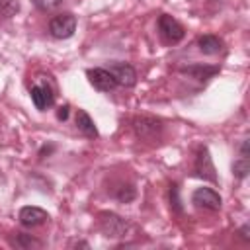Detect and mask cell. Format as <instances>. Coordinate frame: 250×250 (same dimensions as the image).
<instances>
[{
    "label": "cell",
    "instance_id": "obj_1",
    "mask_svg": "<svg viewBox=\"0 0 250 250\" xmlns=\"http://www.w3.org/2000/svg\"><path fill=\"white\" fill-rule=\"evenodd\" d=\"M162 121L158 117L152 115H137L133 119V131L139 139L148 141V143H156L162 135Z\"/></svg>",
    "mask_w": 250,
    "mask_h": 250
},
{
    "label": "cell",
    "instance_id": "obj_2",
    "mask_svg": "<svg viewBox=\"0 0 250 250\" xmlns=\"http://www.w3.org/2000/svg\"><path fill=\"white\" fill-rule=\"evenodd\" d=\"M98 225H100V230L104 232V236H107V238H121L129 230V223L111 211H102L98 215Z\"/></svg>",
    "mask_w": 250,
    "mask_h": 250
},
{
    "label": "cell",
    "instance_id": "obj_3",
    "mask_svg": "<svg viewBox=\"0 0 250 250\" xmlns=\"http://www.w3.org/2000/svg\"><path fill=\"white\" fill-rule=\"evenodd\" d=\"M158 33H160V37L164 39V43H168V45H176V43H180L184 37H186V29H184V25L174 18V16H170V14H162L160 18H158Z\"/></svg>",
    "mask_w": 250,
    "mask_h": 250
},
{
    "label": "cell",
    "instance_id": "obj_4",
    "mask_svg": "<svg viewBox=\"0 0 250 250\" xmlns=\"http://www.w3.org/2000/svg\"><path fill=\"white\" fill-rule=\"evenodd\" d=\"M76 31V18L72 14H57L49 21V33L55 39H68Z\"/></svg>",
    "mask_w": 250,
    "mask_h": 250
},
{
    "label": "cell",
    "instance_id": "obj_5",
    "mask_svg": "<svg viewBox=\"0 0 250 250\" xmlns=\"http://www.w3.org/2000/svg\"><path fill=\"white\" fill-rule=\"evenodd\" d=\"M193 172L197 178H203L207 182H213L217 184V172H215V164H213V158L209 154V148L207 146H201L197 150V156H195V164H193Z\"/></svg>",
    "mask_w": 250,
    "mask_h": 250
},
{
    "label": "cell",
    "instance_id": "obj_6",
    "mask_svg": "<svg viewBox=\"0 0 250 250\" xmlns=\"http://www.w3.org/2000/svg\"><path fill=\"white\" fill-rule=\"evenodd\" d=\"M191 203L197 207V209H203V211H219L221 209V195L211 189V188H197L193 193H191Z\"/></svg>",
    "mask_w": 250,
    "mask_h": 250
},
{
    "label": "cell",
    "instance_id": "obj_7",
    "mask_svg": "<svg viewBox=\"0 0 250 250\" xmlns=\"http://www.w3.org/2000/svg\"><path fill=\"white\" fill-rule=\"evenodd\" d=\"M86 76H88V82L98 92H111V90L117 88V82H115V78L111 76V72L107 68H102V66L88 68L86 70Z\"/></svg>",
    "mask_w": 250,
    "mask_h": 250
},
{
    "label": "cell",
    "instance_id": "obj_8",
    "mask_svg": "<svg viewBox=\"0 0 250 250\" xmlns=\"http://www.w3.org/2000/svg\"><path fill=\"white\" fill-rule=\"evenodd\" d=\"M107 70L111 72V76L115 78L117 86H123V88H133L137 84V70L127 64V62H113L107 66Z\"/></svg>",
    "mask_w": 250,
    "mask_h": 250
},
{
    "label": "cell",
    "instance_id": "obj_9",
    "mask_svg": "<svg viewBox=\"0 0 250 250\" xmlns=\"http://www.w3.org/2000/svg\"><path fill=\"white\" fill-rule=\"evenodd\" d=\"M18 219H20V223H21L23 227L33 229V227H39V225L47 223V221H49V213H47L45 209H41V207L25 205V207H21V209H20Z\"/></svg>",
    "mask_w": 250,
    "mask_h": 250
},
{
    "label": "cell",
    "instance_id": "obj_10",
    "mask_svg": "<svg viewBox=\"0 0 250 250\" xmlns=\"http://www.w3.org/2000/svg\"><path fill=\"white\" fill-rule=\"evenodd\" d=\"M29 96H31L33 105H35L37 109H41V111L47 109V107H51V105L55 104V94H53L51 86L45 84V82H37L35 86H31Z\"/></svg>",
    "mask_w": 250,
    "mask_h": 250
},
{
    "label": "cell",
    "instance_id": "obj_11",
    "mask_svg": "<svg viewBox=\"0 0 250 250\" xmlns=\"http://www.w3.org/2000/svg\"><path fill=\"white\" fill-rule=\"evenodd\" d=\"M180 72H182V74H188L189 78H195V80H199V82H207L209 78H213V76L219 72V66H211V64L195 62V64L182 66Z\"/></svg>",
    "mask_w": 250,
    "mask_h": 250
},
{
    "label": "cell",
    "instance_id": "obj_12",
    "mask_svg": "<svg viewBox=\"0 0 250 250\" xmlns=\"http://www.w3.org/2000/svg\"><path fill=\"white\" fill-rule=\"evenodd\" d=\"M76 129H78V133H82L88 139H96L98 137V127H96L94 119L84 109L76 111Z\"/></svg>",
    "mask_w": 250,
    "mask_h": 250
},
{
    "label": "cell",
    "instance_id": "obj_13",
    "mask_svg": "<svg viewBox=\"0 0 250 250\" xmlns=\"http://www.w3.org/2000/svg\"><path fill=\"white\" fill-rule=\"evenodd\" d=\"M197 47H199V51H201L203 55H217V53H221V49H223V41H221L217 35L207 33V35H201V37L197 39Z\"/></svg>",
    "mask_w": 250,
    "mask_h": 250
},
{
    "label": "cell",
    "instance_id": "obj_14",
    "mask_svg": "<svg viewBox=\"0 0 250 250\" xmlns=\"http://www.w3.org/2000/svg\"><path fill=\"white\" fill-rule=\"evenodd\" d=\"M10 244L14 248H21V250H29V248H39L41 246V242L35 236L27 234V232H16V234H12L10 236Z\"/></svg>",
    "mask_w": 250,
    "mask_h": 250
},
{
    "label": "cell",
    "instance_id": "obj_15",
    "mask_svg": "<svg viewBox=\"0 0 250 250\" xmlns=\"http://www.w3.org/2000/svg\"><path fill=\"white\" fill-rule=\"evenodd\" d=\"M248 172H250V162H248L246 156H240L238 160H234V164H232V174H234V178L244 180V178L248 176Z\"/></svg>",
    "mask_w": 250,
    "mask_h": 250
},
{
    "label": "cell",
    "instance_id": "obj_16",
    "mask_svg": "<svg viewBox=\"0 0 250 250\" xmlns=\"http://www.w3.org/2000/svg\"><path fill=\"white\" fill-rule=\"evenodd\" d=\"M170 207H172V211L178 213V215L184 213V205H182V199H180V189H178L176 184L170 186Z\"/></svg>",
    "mask_w": 250,
    "mask_h": 250
},
{
    "label": "cell",
    "instance_id": "obj_17",
    "mask_svg": "<svg viewBox=\"0 0 250 250\" xmlns=\"http://www.w3.org/2000/svg\"><path fill=\"white\" fill-rule=\"evenodd\" d=\"M113 195H115L121 203H129V201L135 199V188H133V186H119Z\"/></svg>",
    "mask_w": 250,
    "mask_h": 250
},
{
    "label": "cell",
    "instance_id": "obj_18",
    "mask_svg": "<svg viewBox=\"0 0 250 250\" xmlns=\"http://www.w3.org/2000/svg\"><path fill=\"white\" fill-rule=\"evenodd\" d=\"M33 6L41 12H55L57 8H61L62 0H31Z\"/></svg>",
    "mask_w": 250,
    "mask_h": 250
},
{
    "label": "cell",
    "instance_id": "obj_19",
    "mask_svg": "<svg viewBox=\"0 0 250 250\" xmlns=\"http://www.w3.org/2000/svg\"><path fill=\"white\" fill-rule=\"evenodd\" d=\"M18 0H0V14L2 16H14L18 12Z\"/></svg>",
    "mask_w": 250,
    "mask_h": 250
},
{
    "label": "cell",
    "instance_id": "obj_20",
    "mask_svg": "<svg viewBox=\"0 0 250 250\" xmlns=\"http://www.w3.org/2000/svg\"><path fill=\"white\" fill-rule=\"evenodd\" d=\"M68 113H70V105L64 104V105H61V107L57 109V119H59V121H66V119H68Z\"/></svg>",
    "mask_w": 250,
    "mask_h": 250
},
{
    "label": "cell",
    "instance_id": "obj_21",
    "mask_svg": "<svg viewBox=\"0 0 250 250\" xmlns=\"http://www.w3.org/2000/svg\"><path fill=\"white\" fill-rule=\"evenodd\" d=\"M240 156H250V141L248 139H244L242 141V145H240Z\"/></svg>",
    "mask_w": 250,
    "mask_h": 250
},
{
    "label": "cell",
    "instance_id": "obj_22",
    "mask_svg": "<svg viewBox=\"0 0 250 250\" xmlns=\"http://www.w3.org/2000/svg\"><path fill=\"white\" fill-rule=\"evenodd\" d=\"M238 234L244 238V240H250V225L246 223V225H242L240 227V230H238Z\"/></svg>",
    "mask_w": 250,
    "mask_h": 250
}]
</instances>
